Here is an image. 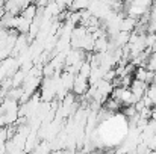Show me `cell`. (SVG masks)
<instances>
[{
  "mask_svg": "<svg viewBox=\"0 0 156 154\" xmlns=\"http://www.w3.org/2000/svg\"><path fill=\"white\" fill-rule=\"evenodd\" d=\"M88 89H90V82H88V79H85V77H82V76H76V79H74V85H73V94L74 95H77V97H83L87 92H88Z\"/></svg>",
  "mask_w": 156,
  "mask_h": 154,
  "instance_id": "cell-1",
  "label": "cell"
},
{
  "mask_svg": "<svg viewBox=\"0 0 156 154\" xmlns=\"http://www.w3.org/2000/svg\"><path fill=\"white\" fill-rule=\"evenodd\" d=\"M147 88H149V85H147L146 82H141V80H136V79H133L132 83H130V91H132V94H133L138 100H141V98L146 95Z\"/></svg>",
  "mask_w": 156,
  "mask_h": 154,
  "instance_id": "cell-2",
  "label": "cell"
},
{
  "mask_svg": "<svg viewBox=\"0 0 156 154\" xmlns=\"http://www.w3.org/2000/svg\"><path fill=\"white\" fill-rule=\"evenodd\" d=\"M136 27H138V20L133 18V17H129V15H126L123 18L121 24H120V30L121 32H129V33L135 32Z\"/></svg>",
  "mask_w": 156,
  "mask_h": 154,
  "instance_id": "cell-3",
  "label": "cell"
},
{
  "mask_svg": "<svg viewBox=\"0 0 156 154\" xmlns=\"http://www.w3.org/2000/svg\"><path fill=\"white\" fill-rule=\"evenodd\" d=\"M37 14H38V6L35 5V3H32V5H29V6H26L23 11H21V17H24L29 23H34V20L37 18Z\"/></svg>",
  "mask_w": 156,
  "mask_h": 154,
  "instance_id": "cell-4",
  "label": "cell"
},
{
  "mask_svg": "<svg viewBox=\"0 0 156 154\" xmlns=\"http://www.w3.org/2000/svg\"><path fill=\"white\" fill-rule=\"evenodd\" d=\"M90 3H91V0H74L73 5H71V8H70V11H71V12L85 11V9H88Z\"/></svg>",
  "mask_w": 156,
  "mask_h": 154,
  "instance_id": "cell-5",
  "label": "cell"
},
{
  "mask_svg": "<svg viewBox=\"0 0 156 154\" xmlns=\"http://www.w3.org/2000/svg\"><path fill=\"white\" fill-rule=\"evenodd\" d=\"M91 70H93V65H91V62L87 59V60H85V62L80 65V68H79L77 74H79V76H82V77H85V79H90Z\"/></svg>",
  "mask_w": 156,
  "mask_h": 154,
  "instance_id": "cell-6",
  "label": "cell"
},
{
  "mask_svg": "<svg viewBox=\"0 0 156 154\" xmlns=\"http://www.w3.org/2000/svg\"><path fill=\"white\" fill-rule=\"evenodd\" d=\"M120 106H121V103L118 101V100H115L114 97H108V100L105 101V109H108L109 112H115V110H118Z\"/></svg>",
  "mask_w": 156,
  "mask_h": 154,
  "instance_id": "cell-7",
  "label": "cell"
},
{
  "mask_svg": "<svg viewBox=\"0 0 156 154\" xmlns=\"http://www.w3.org/2000/svg\"><path fill=\"white\" fill-rule=\"evenodd\" d=\"M53 2H56V3L59 5V8H61L62 11H65V9H70V8H71V5H73L74 0H53Z\"/></svg>",
  "mask_w": 156,
  "mask_h": 154,
  "instance_id": "cell-8",
  "label": "cell"
},
{
  "mask_svg": "<svg viewBox=\"0 0 156 154\" xmlns=\"http://www.w3.org/2000/svg\"><path fill=\"white\" fill-rule=\"evenodd\" d=\"M55 154H76V151L71 150V148H62L59 151H55Z\"/></svg>",
  "mask_w": 156,
  "mask_h": 154,
  "instance_id": "cell-9",
  "label": "cell"
},
{
  "mask_svg": "<svg viewBox=\"0 0 156 154\" xmlns=\"http://www.w3.org/2000/svg\"><path fill=\"white\" fill-rule=\"evenodd\" d=\"M155 151H156V150H155Z\"/></svg>",
  "mask_w": 156,
  "mask_h": 154,
  "instance_id": "cell-10",
  "label": "cell"
}]
</instances>
